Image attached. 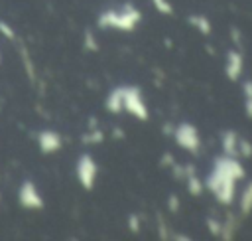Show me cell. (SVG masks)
<instances>
[{
	"instance_id": "30bf717a",
	"label": "cell",
	"mask_w": 252,
	"mask_h": 241,
	"mask_svg": "<svg viewBox=\"0 0 252 241\" xmlns=\"http://www.w3.org/2000/svg\"><path fill=\"white\" fill-rule=\"evenodd\" d=\"M220 148H222V154L226 156H238V134L236 130H222L220 132Z\"/></svg>"
},
{
	"instance_id": "7a4b0ae2",
	"label": "cell",
	"mask_w": 252,
	"mask_h": 241,
	"mask_svg": "<svg viewBox=\"0 0 252 241\" xmlns=\"http://www.w3.org/2000/svg\"><path fill=\"white\" fill-rule=\"evenodd\" d=\"M142 22V12L126 2L120 8H108L98 14L96 26L100 30H118V32H134L136 26Z\"/></svg>"
},
{
	"instance_id": "4fadbf2b",
	"label": "cell",
	"mask_w": 252,
	"mask_h": 241,
	"mask_svg": "<svg viewBox=\"0 0 252 241\" xmlns=\"http://www.w3.org/2000/svg\"><path fill=\"white\" fill-rule=\"evenodd\" d=\"M187 22H189L199 34H205V36L211 34V22H209L207 16H203V14H191V16L187 18Z\"/></svg>"
},
{
	"instance_id": "ac0fdd59",
	"label": "cell",
	"mask_w": 252,
	"mask_h": 241,
	"mask_svg": "<svg viewBox=\"0 0 252 241\" xmlns=\"http://www.w3.org/2000/svg\"><path fill=\"white\" fill-rule=\"evenodd\" d=\"M102 138H104V132L96 128V130L87 132V134H85V138H83V142H89V144H98V142H102Z\"/></svg>"
},
{
	"instance_id": "8992f818",
	"label": "cell",
	"mask_w": 252,
	"mask_h": 241,
	"mask_svg": "<svg viewBox=\"0 0 252 241\" xmlns=\"http://www.w3.org/2000/svg\"><path fill=\"white\" fill-rule=\"evenodd\" d=\"M18 201L26 209H41L43 207V198H41L37 186L30 180L22 182V186L18 190Z\"/></svg>"
},
{
	"instance_id": "277c9868",
	"label": "cell",
	"mask_w": 252,
	"mask_h": 241,
	"mask_svg": "<svg viewBox=\"0 0 252 241\" xmlns=\"http://www.w3.org/2000/svg\"><path fill=\"white\" fill-rule=\"evenodd\" d=\"M173 138H175V142H177L183 150H187V152H191V154H197L199 148H201L199 130H197V126L191 124V122H179V124L173 128Z\"/></svg>"
},
{
	"instance_id": "52a82bcc",
	"label": "cell",
	"mask_w": 252,
	"mask_h": 241,
	"mask_svg": "<svg viewBox=\"0 0 252 241\" xmlns=\"http://www.w3.org/2000/svg\"><path fill=\"white\" fill-rule=\"evenodd\" d=\"M244 71V57L238 49H228L226 51V59H224V73L228 77V81H238L240 75Z\"/></svg>"
},
{
	"instance_id": "e0dca14e",
	"label": "cell",
	"mask_w": 252,
	"mask_h": 241,
	"mask_svg": "<svg viewBox=\"0 0 252 241\" xmlns=\"http://www.w3.org/2000/svg\"><path fill=\"white\" fill-rule=\"evenodd\" d=\"M238 156H244V158L252 156V142H248L246 138H240V136H238Z\"/></svg>"
},
{
	"instance_id": "2e32d148",
	"label": "cell",
	"mask_w": 252,
	"mask_h": 241,
	"mask_svg": "<svg viewBox=\"0 0 252 241\" xmlns=\"http://www.w3.org/2000/svg\"><path fill=\"white\" fill-rule=\"evenodd\" d=\"M152 4H154V8H156L159 14H163V16H171V14H173V4H171L169 0H152Z\"/></svg>"
},
{
	"instance_id": "cb8c5ba5",
	"label": "cell",
	"mask_w": 252,
	"mask_h": 241,
	"mask_svg": "<svg viewBox=\"0 0 252 241\" xmlns=\"http://www.w3.org/2000/svg\"><path fill=\"white\" fill-rule=\"evenodd\" d=\"M167 209H169V211H177V209H179V198H177L175 194H171V196L167 198Z\"/></svg>"
},
{
	"instance_id": "5b68a950",
	"label": "cell",
	"mask_w": 252,
	"mask_h": 241,
	"mask_svg": "<svg viewBox=\"0 0 252 241\" xmlns=\"http://www.w3.org/2000/svg\"><path fill=\"white\" fill-rule=\"evenodd\" d=\"M75 174H77L79 184L85 190H93L94 188V182H96V176H98V164H96V160L91 154H81L79 160H77V166H75Z\"/></svg>"
},
{
	"instance_id": "3957f363",
	"label": "cell",
	"mask_w": 252,
	"mask_h": 241,
	"mask_svg": "<svg viewBox=\"0 0 252 241\" xmlns=\"http://www.w3.org/2000/svg\"><path fill=\"white\" fill-rule=\"evenodd\" d=\"M122 111H126L128 115H132L134 119H138L142 122H146L150 119V111H148V105L144 101L140 87L122 85Z\"/></svg>"
},
{
	"instance_id": "6da1fadb",
	"label": "cell",
	"mask_w": 252,
	"mask_h": 241,
	"mask_svg": "<svg viewBox=\"0 0 252 241\" xmlns=\"http://www.w3.org/2000/svg\"><path fill=\"white\" fill-rule=\"evenodd\" d=\"M246 176V170L238 156H226L220 154L215 158L211 172L203 180L205 190H209L215 200L222 205H230L236 194V182Z\"/></svg>"
},
{
	"instance_id": "9c48e42d",
	"label": "cell",
	"mask_w": 252,
	"mask_h": 241,
	"mask_svg": "<svg viewBox=\"0 0 252 241\" xmlns=\"http://www.w3.org/2000/svg\"><path fill=\"white\" fill-rule=\"evenodd\" d=\"M183 178L187 182V192L195 198H199L203 192H205V184L203 180L199 178V174L195 172V166H185V172H183Z\"/></svg>"
},
{
	"instance_id": "5bb4252c",
	"label": "cell",
	"mask_w": 252,
	"mask_h": 241,
	"mask_svg": "<svg viewBox=\"0 0 252 241\" xmlns=\"http://www.w3.org/2000/svg\"><path fill=\"white\" fill-rule=\"evenodd\" d=\"M238 207H240V215H250L252 213V182H248L246 188L242 190Z\"/></svg>"
},
{
	"instance_id": "ffe728a7",
	"label": "cell",
	"mask_w": 252,
	"mask_h": 241,
	"mask_svg": "<svg viewBox=\"0 0 252 241\" xmlns=\"http://www.w3.org/2000/svg\"><path fill=\"white\" fill-rule=\"evenodd\" d=\"M85 47H87L89 51H96V49H98V43H96V38H94L93 30H87V32H85Z\"/></svg>"
},
{
	"instance_id": "7c38bea8",
	"label": "cell",
	"mask_w": 252,
	"mask_h": 241,
	"mask_svg": "<svg viewBox=\"0 0 252 241\" xmlns=\"http://www.w3.org/2000/svg\"><path fill=\"white\" fill-rule=\"evenodd\" d=\"M236 227H238V223H236V217L232 215V213H228L222 221H220V239H232L234 237V233H236Z\"/></svg>"
},
{
	"instance_id": "603a6c76",
	"label": "cell",
	"mask_w": 252,
	"mask_h": 241,
	"mask_svg": "<svg viewBox=\"0 0 252 241\" xmlns=\"http://www.w3.org/2000/svg\"><path fill=\"white\" fill-rule=\"evenodd\" d=\"M0 34H2L4 38H8V40H16V34H14V30H12V26L6 24V22H2V20H0Z\"/></svg>"
},
{
	"instance_id": "8fae6325",
	"label": "cell",
	"mask_w": 252,
	"mask_h": 241,
	"mask_svg": "<svg viewBox=\"0 0 252 241\" xmlns=\"http://www.w3.org/2000/svg\"><path fill=\"white\" fill-rule=\"evenodd\" d=\"M104 107H106V111L112 113V115L122 113V87H114V89L108 93Z\"/></svg>"
},
{
	"instance_id": "d6986e66",
	"label": "cell",
	"mask_w": 252,
	"mask_h": 241,
	"mask_svg": "<svg viewBox=\"0 0 252 241\" xmlns=\"http://www.w3.org/2000/svg\"><path fill=\"white\" fill-rule=\"evenodd\" d=\"M205 225H207V229H209L215 237L220 235V219H217V217H207V219H205Z\"/></svg>"
},
{
	"instance_id": "7402d4cb",
	"label": "cell",
	"mask_w": 252,
	"mask_h": 241,
	"mask_svg": "<svg viewBox=\"0 0 252 241\" xmlns=\"http://www.w3.org/2000/svg\"><path fill=\"white\" fill-rule=\"evenodd\" d=\"M158 233H159V237L161 239H169V231H167V223H165V219L161 217V215H158Z\"/></svg>"
},
{
	"instance_id": "9a60e30c",
	"label": "cell",
	"mask_w": 252,
	"mask_h": 241,
	"mask_svg": "<svg viewBox=\"0 0 252 241\" xmlns=\"http://www.w3.org/2000/svg\"><path fill=\"white\" fill-rule=\"evenodd\" d=\"M242 91H244V113L248 119H252V81H244Z\"/></svg>"
},
{
	"instance_id": "ba28073f",
	"label": "cell",
	"mask_w": 252,
	"mask_h": 241,
	"mask_svg": "<svg viewBox=\"0 0 252 241\" xmlns=\"http://www.w3.org/2000/svg\"><path fill=\"white\" fill-rule=\"evenodd\" d=\"M37 146H39V150L43 154H53L63 146L61 134L55 132V130H41L37 134Z\"/></svg>"
},
{
	"instance_id": "44dd1931",
	"label": "cell",
	"mask_w": 252,
	"mask_h": 241,
	"mask_svg": "<svg viewBox=\"0 0 252 241\" xmlns=\"http://www.w3.org/2000/svg\"><path fill=\"white\" fill-rule=\"evenodd\" d=\"M126 223H128V229H130L132 233H140V229H142V217H140V215L132 213Z\"/></svg>"
}]
</instances>
